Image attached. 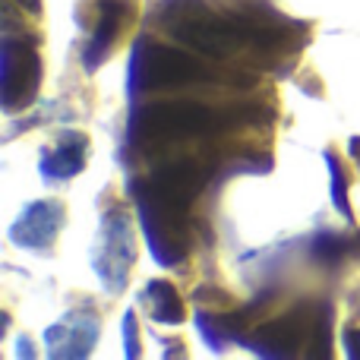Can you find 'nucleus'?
<instances>
[{
  "label": "nucleus",
  "instance_id": "obj_1",
  "mask_svg": "<svg viewBox=\"0 0 360 360\" xmlns=\"http://www.w3.org/2000/svg\"><path fill=\"white\" fill-rule=\"evenodd\" d=\"M304 345H313L310 357L332 354V310L329 307H300L288 316L266 323L253 332L250 348L266 357H294Z\"/></svg>",
  "mask_w": 360,
  "mask_h": 360
},
{
  "label": "nucleus",
  "instance_id": "obj_2",
  "mask_svg": "<svg viewBox=\"0 0 360 360\" xmlns=\"http://www.w3.org/2000/svg\"><path fill=\"white\" fill-rule=\"evenodd\" d=\"M174 13L165 10V25L177 41H186L193 48L205 51L209 57H224L247 41V29H243L240 16H212L199 0H171Z\"/></svg>",
  "mask_w": 360,
  "mask_h": 360
},
{
  "label": "nucleus",
  "instance_id": "obj_3",
  "mask_svg": "<svg viewBox=\"0 0 360 360\" xmlns=\"http://www.w3.org/2000/svg\"><path fill=\"white\" fill-rule=\"evenodd\" d=\"M212 111L193 101H165V105H152L136 111L130 124V139L139 149H158L174 139L196 136L202 130H212Z\"/></svg>",
  "mask_w": 360,
  "mask_h": 360
},
{
  "label": "nucleus",
  "instance_id": "obj_4",
  "mask_svg": "<svg viewBox=\"0 0 360 360\" xmlns=\"http://www.w3.org/2000/svg\"><path fill=\"white\" fill-rule=\"evenodd\" d=\"M133 193H136V202L143 209V224L155 259L165 262V266H174L186 253V224H184L186 209H177V205L158 199L149 190V184H133Z\"/></svg>",
  "mask_w": 360,
  "mask_h": 360
},
{
  "label": "nucleus",
  "instance_id": "obj_5",
  "mask_svg": "<svg viewBox=\"0 0 360 360\" xmlns=\"http://www.w3.org/2000/svg\"><path fill=\"white\" fill-rule=\"evenodd\" d=\"M205 67L196 57L184 54L177 48H162V44H139L133 54L130 86L133 89H158V86H184V82L202 79Z\"/></svg>",
  "mask_w": 360,
  "mask_h": 360
},
{
  "label": "nucleus",
  "instance_id": "obj_6",
  "mask_svg": "<svg viewBox=\"0 0 360 360\" xmlns=\"http://www.w3.org/2000/svg\"><path fill=\"white\" fill-rule=\"evenodd\" d=\"M41 82V57L35 48L19 41L4 44V108L6 111H19V108L32 105Z\"/></svg>",
  "mask_w": 360,
  "mask_h": 360
},
{
  "label": "nucleus",
  "instance_id": "obj_7",
  "mask_svg": "<svg viewBox=\"0 0 360 360\" xmlns=\"http://www.w3.org/2000/svg\"><path fill=\"white\" fill-rule=\"evenodd\" d=\"M205 184V174L196 162H177V165H168L162 168L155 177L149 180V190L155 193L158 199L165 202L177 205V209H186V205L196 199V193L202 190Z\"/></svg>",
  "mask_w": 360,
  "mask_h": 360
},
{
  "label": "nucleus",
  "instance_id": "obj_8",
  "mask_svg": "<svg viewBox=\"0 0 360 360\" xmlns=\"http://www.w3.org/2000/svg\"><path fill=\"white\" fill-rule=\"evenodd\" d=\"M60 202H35L22 212L16 224H13V240L19 247H44L51 243V237L57 234V224H60Z\"/></svg>",
  "mask_w": 360,
  "mask_h": 360
},
{
  "label": "nucleus",
  "instance_id": "obj_9",
  "mask_svg": "<svg viewBox=\"0 0 360 360\" xmlns=\"http://www.w3.org/2000/svg\"><path fill=\"white\" fill-rule=\"evenodd\" d=\"M98 13H101L98 29H95L92 44H89V51H86L89 70H95V63H98L101 57L108 54V48L114 44V38L120 35V29H124V19H127V4H124V0H101Z\"/></svg>",
  "mask_w": 360,
  "mask_h": 360
},
{
  "label": "nucleus",
  "instance_id": "obj_10",
  "mask_svg": "<svg viewBox=\"0 0 360 360\" xmlns=\"http://www.w3.org/2000/svg\"><path fill=\"white\" fill-rule=\"evenodd\" d=\"M82 162H86V136L82 133H67V136H60L57 149L44 158V174L73 177L82 171Z\"/></svg>",
  "mask_w": 360,
  "mask_h": 360
},
{
  "label": "nucleus",
  "instance_id": "obj_11",
  "mask_svg": "<svg viewBox=\"0 0 360 360\" xmlns=\"http://www.w3.org/2000/svg\"><path fill=\"white\" fill-rule=\"evenodd\" d=\"M149 307H152V316L165 326H177L184 323V304H180L177 291L168 285V281H152L149 285Z\"/></svg>",
  "mask_w": 360,
  "mask_h": 360
},
{
  "label": "nucleus",
  "instance_id": "obj_12",
  "mask_svg": "<svg viewBox=\"0 0 360 360\" xmlns=\"http://www.w3.org/2000/svg\"><path fill=\"white\" fill-rule=\"evenodd\" d=\"M313 253H316V259L335 266V262L348 253V247H345V240L342 237H335V234H319L316 240H313Z\"/></svg>",
  "mask_w": 360,
  "mask_h": 360
},
{
  "label": "nucleus",
  "instance_id": "obj_13",
  "mask_svg": "<svg viewBox=\"0 0 360 360\" xmlns=\"http://www.w3.org/2000/svg\"><path fill=\"white\" fill-rule=\"evenodd\" d=\"M326 162H329V174H332V199H335V205H338V212L342 215H348L351 218V205H348V184H345V174H342V168H338V162H335V155H326Z\"/></svg>",
  "mask_w": 360,
  "mask_h": 360
},
{
  "label": "nucleus",
  "instance_id": "obj_14",
  "mask_svg": "<svg viewBox=\"0 0 360 360\" xmlns=\"http://www.w3.org/2000/svg\"><path fill=\"white\" fill-rule=\"evenodd\" d=\"M124 335H127V345H130V351H127V354L136 357L139 348H136V319H133V313H127V316H124Z\"/></svg>",
  "mask_w": 360,
  "mask_h": 360
},
{
  "label": "nucleus",
  "instance_id": "obj_15",
  "mask_svg": "<svg viewBox=\"0 0 360 360\" xmlns=\"http://www.w3.org/2000/svg\"><path fill=\"white\" fill-rule=\"evenodd\" d=\"M348 354L351 357H360V329H351L348 332Z\"/></svg>",
  "mask_w": 360,
  "mask_h": 360
},
{
  "label": "nucleus",
  "instance_id": "obj_16",
  "mask_svg": "<svg viewBox=\"0 0 360 360\" xmlns=\"http://www.w3.org/2000/svg\"><path fill=\"white\" fill-rule=\"evenodd\" d=\"M19 4H22L25 10H32V13H38V10H41V4H38V0H19Z\"/></svg>",
  "mask_w": 360,
  "mask_h": 360
},
{
  "label": "nucleus",
  "instance_id": "obj_17",
  "mask_svg": "<svg viewBox=\"0 0 360 360\" xmlns=\"http://www.w3.org/2000/svg\"><path fill=\"white\" fill-rule=\"evenodd\" d=\"M351 155L360 158V139H351Z\"/></svg>",
  "mask_w": 360,
  "mask_h": 360
}]
</instances>
